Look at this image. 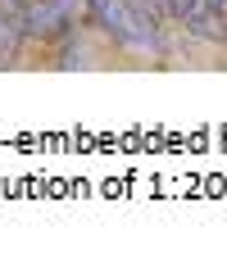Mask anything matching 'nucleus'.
<instances>
[{"instance_id":"f03ea898","label":"nucleus","mask_w":227,"mask_h":254,"mask_svg":"<svg viewBox=\"0 0 227 254\" xmlns=\"http://www.w3.org/2000/svg\"><path fill=\"white\" fill-rule=\"evenodd\" d=\"M18 18H23L27 41H37V37H69V32H77L82 0H27V5L18 9Z\"/></svg>"},{"instance_id":"7ed1b4c3","label":"nucleus","mask_w":227,"mask_h":254,"mask_svg":"<svg viewBox=\"0 0 227 254\" xmlns=\"http://www.w3.org/2000/svg\"><path fill=\"white\" fill-rule=\"evenodd\" d=\"M196 9H200V0H164V14H168V23H186Z\"/></svg>"},{"instance_id":"39448f33","label":"nucleus","mask_w":227,"mask_h":254,"mask_svg":"<svg viewBox=\"0 0 227 254\" xmlns=\"http://www.w3.org/2000/svg\"><path fill=\"white\" fill-rule=\"evenodd\" d=\"M0 27H5V9H0Z\"/></svg>"},{"instance_id":"20e7f679","label":"nucleus","mask_w":227,"mask_h":254,"mask_svg":"<svg viewBox=\"0 0 227 254\" xmlns=\"http://www.w3.org/2000/svg\"><path fill=\"white\" fill-rule=\"evenodd\" d=\"M23 5H27V0H0V9H5V14H18Z\"/></svg>"},{"instance_id":"f257e3e1","label":"nucleus","mask_w":227,"mask_h":254,"mask_svg":"<svg viewBox=\"0 0 227 254\" xmlns=\"http://www.w3.org/2000/svg\"><path fill=\"white\" fill-rule=\"evenodd\" d=\"M82 23H91L105 41H114L127 55L164 59L168 37H164V14H154L146 0H82Z\"/></svg>"}]
</instances>
